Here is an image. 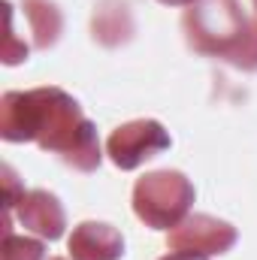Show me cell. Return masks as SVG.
<instances>
[{
	"label": "cell",
	"mask_w": 257,
	"mask_h": 260,
	"mask_svg": "<svg viewBox=\"0 0 257 260\" xmlns=\"http://www.w3.org/2000/svg\"><path fill=\"white\" fill-rule=\"evenodd\" d=\"M0 136L6 142H37L79 173H94L103 157L97 127L61 88L6 91L0 97Z\"/></svg>",
	"instance_id": "obj_1"
},
{
	"label": "cell",
	"mask_w": 257,
	"mask_h": 260,
	"mask_svg": "<svg viewBox=\"0 0 257 260\" xmlns=\"http://www.w3.org/2000/svg\"><path fill=\"white\" fill-rule=\"evenodd\" d=\"M182 27L194 52L236 64L251 30V18L242 12L239 0H197L185 12Z\"/></svg>",
	"instance_id": "obj_2"
},
{
	"label": "cell",
	"mask_w": 257,
	"mask_h": 260,
	"mask_svg": "<svg viewBox=\"0 0 257 260\" xmlns=\"http://www.w3.org/2000/svg\"><path fill=\"white\" fill-rule=\"evenodd\" d=\"M194 203L191 179L179 170H157L133 185V212L151 230H173Z\"/></svg>",
	"instance_id": "obj_3"
},
{
	"label": "cell",
	"mask_w": 257,
	"mask_h": 260,
	"mask_svg": "<svg viewBox=\"0 0 257 260\" xmlns=\"http://www.w3.org/2000/svg\"><path fill=\"white\" fill-rule=\"evenodd\" d=\"M167 148H170V133L154 118L127 121V124L115 127L112 136L106 139V154L112 157V164L118 170H136L148 157H154Z\"/></svg>",
	"instance_id": "obj_4"
},
{
	"label": "cell",
	"mask_w": 257,
	"mask_h": 260,
	"mask_svg": "<svg viewBox=\"0 0 257 260\" xmlns=\"http://www.w3.org/2000/svg\"><path fill=\"white\" fill-rule=\"evenodd\" d=\"M239 233L233 224L212 218V215H188L182 224H176L167 236L170 251H182L194 257H212V254H224L236 245Z\"/></svg>",
	"instance_id": "obj_5"
},
{
	"label": "cell",
	"mask_w": 257,
	"mask_h": 260,
	"mask_svg": "<svg viewBox=\"0 0 257 260\" xmlns=\"http://www.w3.org/2000/svg\"><path fill=\"white\" fill-rule=\"evenodd\" d=\"M18 206V221L24 230L55 242L64 236V227H67V215H64V206L61 200L49 191H24L21 200L15 203Z\"/></svg>",
	"instance_id": "obj_6"
},
{
	"label": "cell",
	"mask_w": 257,
	"mask_h": 260,
	"mask_svg": "<svg viewBox=\"0 0 257 260\" xmlns=\"http://www.w3.org/2000/svg\"><path fill=\"white\" fill-rule=\"evenodd\" d=\"M67 245L73 260H121L124 254V236L103 221H82Z\"/></svg>",
	"instance_id": "obj_7"
},
{
	"label": "cell",
	"mask_w": 257,
	"mask_h": 260,
	"mask_svg": "<svg viewBox=\"0 0 257 260\" xmlns=\"http://www.w3.org/2000/svg\"><path fill=\"white\" fill-rule=\"evenodd\" d=\"M91 34L97 43L115 49L133 37V15L124 0H100L91 18Z\"/></svg>",
	"instance_id": "obj_8"
},
{
	"label": "cell",
	"mask_w": 257,
	"mask_h": 260,
	"mask_svg": "<svg viewBox=\"0 0 257 260\" xmlns=\"http://www.w3.org/2000/svg\"><path fill=\"white\" fill-rule=\"evenodd\" d=\"M30 34H34V46L37 49H49L58 43L61 30H64V15L52 0H21Z\"/></svg>",
	"instance_id": "obj_9"
},
{
	"label": "cell",
	"mask_w": 257,
	"mask_h": 260,
	"mask_svg": "<svg viewBox=\"0 0 257 260\" xmlns=\"http://www.w3.org/2000/svg\"><path fill=\"white\" fill-rule=\"evenodd\" d=\"M3 260H46V245L30 236L3 233Z\"/></svg>",
	"instance_id": "obj_10"
},
{
	"label": "cell",
	"mask_w": 257,
	"mask_h": 260,
	"mask_svg": "<svg viewBox=\"0 0 257 260\" xmlns=\"http://www.w3.org/2000/svg\"><path fill=\"white\" fill-rule=\"evenodd\" d=\"M6 6V43H3V64H18V61H27V46L15 40L12 34V3H3Z\"/></svg>",
	"instance_id": "obj_11"
},
{
	"label": "cell",
	"mask_w": 257,
	"mask_h": 260,
	"mask_svg": "<svg viewBox=\"0 0 257 260\" xmlns=\"http://www.w3.org/2000/svg\"><path fill=\"white\" fill-rule=\"evenodd\" d=\"M160 260H206V257H194V254H182V251H173V254H167V257Z\"/></svg>",
	"instance_id": "obj_12"
},
{
	"label": "cell",
	"mask_w": 257,
	"mask_h": 260,
	"mask_svg": "<svg viewBox=\"0 0 257 260\" xmlns=\"http://www.w3.org/2000/svg\"><path fill=\"white\" fill-rule=\"evenodd\" d=\"M160 3H167V6H194L197 0H160Z\"/></svg>",
	"instance_id": "obj_13"
},
{
	"label": "cell",
	"mask_w": 257,
	"mask_h": 260,
	"mask_svg": "<svg viewBox=\"0 0 257 260\" xmlns=\"http://www.w3.org/2000/svg\"><path fill=\"white\" fill-rule=\"evenodd\" d=\"M55 260H64V257H55Z\"/></svg>",
	"instance_id": "obj_14"
},
{
	"label": "cell",
	"mask_w": 257,
	"mask_h": 260,
	"mask_svg": "<svg viewBox=\"0 0 257 260\" xmlns=\"http://www.w3.org/2000/svg\"><path fill=\"white\" fill-rule=\"evenodd\" d=\"M254 6H257V0H254Z\"/></svg>",
	"instance_id": "obj_15"
}]
</instances>
